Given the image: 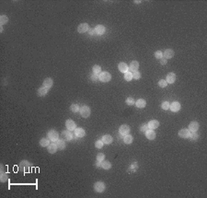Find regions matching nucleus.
I'll list each match as a JSON object with an SVG mask.
<instances>
[{
	"instance_id": "obj_10",
	"label": "nucleus",
	"mask_w": 207,
	"mask_h": 198,
	"mask_svg": "<svg viewBox=\"0 0 207 198\" xmlns=\"http://www.w3.org/2000/svg\"><path fill=\"white\" fill-rule=\"evenodd\" d=\"M169 109H170L171 112H179V111L180 110V103L178 102V101H174V102H172V103L170 104Z\"/></svg>"
},
{
	"instance_id": "obj_14",
	"label": "nucleus",
	"mask_w": 207,
	"mask_h": 198,
	"mask_svg": "<svg viewBox=\"0 0 207 198\" xmlns=\"http://www.w3.org/2000/svg\"><path fill=\"white\" fill-rule=\"evenodd\" d=\"M148 128L149 129H157L158 126H159V122H158V120H151L150 122L148 123Z\"/></svg>"
},
{
	"instance_id": "obj_30",
	"label": "nucleus",
	"mask_w": 207,
	"mask_h": 198,
	"mask_svg": "<svg viewBox=\"0 0 207 198\" xmlns=\"http://www.w3.org/2000/svg\"><path fill=\"white\" fill-rule=\"evenodd\" d=\"M7 22H8V18L6 15H2L0 17V24H1V25H5V24H7Z\"/></svg>"
},
{
	"instance_id": "obj_27",
	"label": "nucleus",
	"mask_w": 207,
	"mask_h": 198,
	"mask_svg": "<svg viewBox=\"0 0 207 198\" xmlns=\"http://www.w3.org/2000/svg\"><path fill=\"white\" fill-rule=\"evenodd\" d=\"M133 141H134V137L132 136H130V135H126V136H124V137H123V142H124L125 144L130 145L133 143Z\"/></svg>"
},
{
	"instance_id": "obj_38",
	"label": "nucleus",
	"mask_w": 207,
	"mask_h": 198,
	"mask_svg": "<svg viewBox=\"0 0 207 198\" xmlns=\"http://www.w3.org/2000/svg\"><path fill=\"white\" fill-rule=\"evenodd\" d=\"M134 103H135V102H134V100L133 99V98L129 97L126 99V104H127V105H134Z\"/></svg>"
},
{
	"instance_id": "obj_42",
	"label": "nucleus",
	"mask_w": 207,
	"mask_h": 198,
	"mask_svg": "<svg viewBox=\"0 0 207 198\" xmlns=\"http://www.w3.org/2000/svg\"><path fill=\"white\" fill-rule=\"evenodd\" d=\"M147 130H148V125H143L142 126L140 127V131L143 132V133H145Z\"/></svg>"
},
{
	"instance_id": "obj_8",
	"label": "nucleus",
	"mask_w": 207,
	"mask_h": 198,
	"mask_svg": "<svg viewBox=\"0 0 207 198\" xmlns=\"http://www.w3.org/2000/svg\"><path fill=\"white\" fill-rule=\"evenodd\" d=\"M119 132H120V134H121V135H123V136H126V135H129V133H130V127L128 126V125H121V127H120V129H119Z\"/></svg>"
},
{
	"instance_id": "obj_22",
	"label": "nucleus",
	"mask_w": 207,
	"mask_h": 198,
	"mask_svg": "<svg viewBox=\"0 0 207 198\" xmlns=\"http://www.w3.org/2000/svg\"><path fill=\"white\" fill-rule=\"evenodd\" d=\"M135 105L137 108H140V109H142V108H145V105H146V101H145L144 99H139L136 101L135 102Z\"/></svg>"
},
{
	"instance_id": "obj_40",
	"label": "nucleus",
	"mask_w": 207,
	"mask_h": 198,
	"mask_svg": "<svg viewBox=\"0 0 207 198\" xmlns=\"http://www.w3.org/2000/svg\"><path fill=\"white\" fill-rule=\"evenodd\" d=\"M7 173H5V172H3V173H1V182L2 183H5V182L7 181Z\"/></svg>"
},
{
	"instance_id": "obj_16",
	"label": "nucleus",
	"mask_w": 207,
	"mask_h": 198,
	"mask_svg": "<svg viewBox=\"0 0 207 198\" xmlns=\"http://www.w3.org/2000/svg\"><path fill=\"white\" fill-rule=\"evenodd\" d=\"M102 142L104 143V144L106 145H110L112 143V141H113V138H112L111 136H110V135H104L103 136H102Z\"/></svg>"
},
{
	"instance_id": "obj_26",
	"label": "nucleus",
	"mask_w": 207,
	"mask_h": 198,
	"mask_svg": "<svg viewBox=\"0 0 207 198\" xmlns=\"http://www.w3.org/2000/svg\"><path fill=\"white\" fill-rule=\"evenodd\" d=\"M57 146H56V144H50L49 146H48V152L50 153V154H54V153L57 151Z\"/></svg>"
},
{
	"instance_id": "obj_25",
	"label": "nucleus",
	"mask_w": 207,
	"mask_h": 198,
	"mask_svg": "<svg viewBox=\"0 0 207 198\" xmlns=\"http://www.w3.org/2000/svg\"><path fill=\"white\" fill-rule=\"evenodd\" d=\"M100 167L102 169H104V170H110L111 168V163L110 161H108V160H103L100 163Z\"/></svg>"
},
{
	"instance_id": "obj_15",
	"label": "nucleus",
	"mask_w": 207,
	"mask_h": 198,
	"mask_svg": "<svg viewBox=\"0 0 207 198\" xmlns=\"http://www.w3.org/2000/svg\"><path fill=\"white\" fill-rule=\"evenodd\" d=\"M105 30H106V28L105 26H103V25H97V26L95 27V31L97 34L99 35H102L105 33Z\"/></svg>"
},
{
	"instance_id": "obj_18",
	"label": "nucleus",
	"mask_w": 207,
	"mask_h": 198,
	"mask_svg": "<svg viewBox=\"0 0 207 198\" xmlns=\"http://www.w3.org/2000/svg\"><path fill=\"white\" fill-rule=\"evenodd\" d=\"M118 68L119 70L122 72V73H126V72H128V69H129V67H128V65L125 64V63L123 62H121L120 64H119L118 65Z\"/></svg>"
},
{
	"instance_id": "obj_6",
	"label": "nucleus",
	"mask_w": 207,
	"mask_h": 198,
	"mask_svg": "<svg viewBox=\"0 0 207 198\" xmlns=\"http://www.w3.org/2000/svg\"><path fill=\"white\" fill-rule=\"evenodd\" d=\"M190 135H191L190 130L187 129V128H182V129H180L179 132V136H180L181 138H189Z\"/></svg>"
},
{
	"instance_id": "obj_12",
	"label": "nucleus",
	"mask_w": 207,
	"mask_h": 198,
	"mask_svg": "<svg viewBox=\"0 0 207 198\" xmlns=\"http://www.w3.org/2000/svg\"><path fill=\"white\" fill-rule=\"evenodd\" d=\"M48 92H49V88H45V87H41V88H40L39 89L37 90V94H38V96H40V97L46 96Z\"/></svg>"
},
{
	"instance_id": "obj_11",
	"label": "nucleus",
	"mask_w": 207,
	"mask_h": 198,
	"mask_svg": "<svg viewBox=\"0 0 207 198\" xmlns=\"http://www.w3.org/2000/svg\"><path fill=\"white\" fill-rule=\"evenodd\" d=\"M62 138L64 140H71L73 138V135H72L71 131L69 130H65V131L62 132Z\"/></svg>"
},
{
	"instance_id": "obj_24",
	"label": "nucleus",
	"mask_w": 207,
	"mask_h": 198,
	"mask_svg": "<svg viewBox=\"0 0 207 198\" xmlns=\"http://www.w3.org/2000/svg\"><path fill=\"white\" fill-rule=\"evenodd\" d=\"M75 134H76V136H77V137H83L86 135V132H85L83 128H76L75 130Z\"/></svg>"
},
{
	"instance_id": "obj_39",
	"label": "nucleus",
	"mask_w": 207,
	"mask_h": 198,
	"mask_svg": "<svg viewBox=\"0 0 207 198\" xmlns=\"http://www.w3.org/2000/svg\"><path fill=\"white\" fill-rule=\"evenodd\" d=\"M155 56H156V58L162 59L163 58V53H162L161 51H157V52L155 53Z\"/></svg>"
},
{
	"instance_id": "obj_23",
	"label": "nucleus",
	"mask_w": 207,
	"mask_h": 198,
	"mask_svg": "<svg viewBox=\"0 0 207 198\" xmlns=\"http://www.w3.org/2000/svg\"><path fill=\"white\" fill-rule=\"evenodd\" d=\"M56 146H57V148H59L60 150H63V149L65 148V146H66V145H65V141L62 139H58L57 141H56Z\"/></svg>"
},
{
	"instance_id": "obj_35",
	"label": "nucleus",
	"mask_w": 207,
	"mask_h": 198,
	"mask_svg": "<svg viewBox=\"0 0 207 198\" xmlns=\"http://www.w3.org/2000/svg\"><path fill=\"white\" fill-rule=\"evenodd\" d=\"M169 106H170V104H169L168 101H164V102L162 103L161 107L163 110H168V109H169Z\"/></svg>"
},
{
	"instance_id": "obj_28",
	"label": "nucleus",
	"mask_w": 207,
	"mask_h": 198,
	"mask_svg": "<svg viewBox=\"0 0 207 198\" xmlns=\"http://www.w3.org/2000/svg\"><path fill=\"white\" fill-rule=\"evenodd\" d=\"M40 145L43 147H45V146H48L50 145V139L49 138H41L40 140Z\"/></svg>"
},
{
	"instance_id": "obj_3",
	"label": "nucleus",
	"mask_w": 207,
	"mask_h": 198,
	"mask_svg": "<svg viewBox=\"0 0 207 198\" xmlns=\"http://www.w3.org/2000/svg\"><path fill=\"white\" fill-rule=\"evenodd\" d=\"M99 79L101 82H109L111 79V75L109 72H101L99 76Z\"/></svg>"
},
{
	"instance_id": "obj_4",
	"label": "nucleus",
	"mask_w": 207,
	"mask_h": 198,
	"mask_svg": "<svg viewBox=\"0 0 207 198\" xmlns=\"http://www.w3.org/2000/svg\"><path fill=\"white\" fill-rule=\"evenodd\" d=\"M48 138H49L51 141L54 142V141H57L59 139V134L58 132H56L55 130H51V131L48 132Z\"/></svg>"
},
{
	"instance_id": "obj_46",
	"label": "nucleus",
	"mask_w": 207,
	"mask_h": 198,
	"mask_svg": "<svg viewBox=\"0 0 207 198\" xmlns=\"http://www.w3.org/2000/svg\"><path fill=\"white\" fill-rule=\"evenodd\" d=\"M100 163H101V162L99 161V160H97V161H96V163H95V166H96V167H100Z\"/></svg>"
},
{
	"instance_id": "obj_1",
	"label": "nucleus",
	"mask_w": 207,
	"mask_h": 198,
	"mask_svg": "<svg viewBox=\"0 0 207 198\" xmlns=\"http://www.w3.org/2000/svg\"><path fill=\"white\" fill-rule=\"evenodd\" d=\"M80 113H81V116L84 117V118H89L91 113L90 108L88 105H83L80 108Z\"/></svg>"
},
{
	"instance_id": "obj_36",
	"label": "nucleus",
	"mask_w": 207,
	"mask_h": 198,
	"mask_svg": "<svg viewBox=\"0 0 207 198\" xmlns=\"http://www.w3.org/2000/svg\"><path fill=\"white\" fill-rule=\"evenodd\" d=\"M104 159H105V155H104L103 153H99L97 155V160H99V161H103Z\"/></svg>"
},
{
	"instance_id": "obj_13",
	"label": "nucleus",
	"mask_w": 207,
	"mask_h": 198,
	"mask_svg": "<svg viewBox=\"0 0 207 198\" xmlns=\"http://www.w3.org/2000/svg\"><path fill=\"white\" fill-rule=\"evenodd\" d=\"M166 81L168 82V84H173L175 81H176V75L174 73H168L167 75V78Z\"/></svg>"
},
{
	"instance_id": "obj_17",
	"label": "nucleus",
	"mask_w": 207,
	"mask_h": 198,
	"mask_svg": "<svg viewBox=\"0 0 207 198\" xmlns=\"http://www.w3.org/2000/svg\"><path fill=\"white\" fill-rule=\"evenodd\" d=\"M163 56L165 57V59H170L174 56V51L171 49H167L165 50L164 54H163Z\"/></svg>"
},
{
	"instance_id": "obj_29",
	"label": "nucleus",
	"mask_w": 207,
	"mask_h": 198,
	"mask_svg": "<svg viewBox=\"0 0 207 198\" xmlns=\"http://www.w3.org/2000/svg\"><path fill=\"white\" fill-rule=\"evenodd\" d=\"M93 70V74H96V75H99V74L101 73V67L98 65H95L92 68Z\"/></svg>"
},
{
	"instance_id": "obj_33",
	"label": "nucleus",
	"mask_w": 207,
	"mask_h": 198,
	"mask_svg": "<svg viewBox=\"0 0 207 198\" xmlns=\"http://www.w3.org/2000/svg\"><path fill=\"white\" fill-rule=\"evenodd\" d=\"M103 145H104V143L102 142V140H98V141H96V143H95V146L99 149L102 148V147H103Z\"/></svg>"
},
{
	"instance_id": "obj_21",
	"label": "nucleus",
	"mask_w": 207,
	"mask_h": 198,
	"mask_svg": "<svg viewBox=\"0 0 207 198\" xmlns=\"http://www.w3.org/2000/svg\"><path fill=\"white\" fill-rule=\"evenodd\" d=\"M42 85H43V87H45V88H52L53 85H54V81H53L52 78H48L43 81Z\"/></svg>"
},
{
	"instance_id": "obj_32",
	"label": "nucleus",
	"mask_w": 207,
	"mask_h": 198,
	"mask_svg": "<svg viewBox=\"0 0 207 198\" xmlns=\"http://www.w3.org/2000/svg\"><path fill=\"white\" fill-rule=\"evenodd\" d=\"M70 110L73 112H77L78 111H80V107L77 104H72L71 107H70Z\"/></svg>"
},
{
	"instance_id": "obj_2",
	"label": "nucleus",
	"mask_w": 207,
	"mask_h": 198,
	"mask_svg": "<svg viewBox=\"0 0 207 198\" xmlns=\"http://www.w3.org/2000/svg\"><path fill=\"white\" fill-rule=\"evenodd\" d=\"M106 189V185L102 182H97L94 184V191L96 193H103Z\"/></svg>"
},
{
	"instance_id": "obj_31",
	"label": "nucleus",
	"mask_w": 207,
	"mask_h": 198,
	"mask_svg": "<svg viewBox=\"0 0 207 198\" xmlns=\"http://www.w3.org/2000/svg\"><path fill=\"white\" fill-rule=\"evenodd\" d=\"M133 73L132 72H126V73L124 74V79L126 80V81H131L132 79H133Z\"/></svg>"
},
{
	"instance_id": "obj_5",
	"label": "nucleus",
	"mask_w": 207,
	"mask_h": 198,
	"mask_svg": "<svg viewBox=\"0 0 207 198\" xmlns=\"http://www.w3.org/2000/svg\"><path fill=\"white\" fill-rule=\"evenodd\" d=\"M65 127H66V129L69 130V131H73V130L76 129V125L73 120L69 119V120H67L66 122H65Z\"/></svg>"
},
{
	"instance_id": "obj_44",
	"label": "nucleus",
	"mask_w": 207,
	"mask_h": 198,
	"mask_svg": "<svg viewBox=\"0 0 207 198\" xmlns=\"http://www.w3.org/2000/svg\"><path fill=\"white\" fill-rule=\"evenodd\" d=\"M160 64H161L162 65H165L167 64V59H165V58L164 59H163V58L160 59Z\"/></svg>"
},
{
	"instance_id": "obj_19",
	"label": "nucleus",
	"mask_w": 207,
	"mask_h": 198,
	"mask_svg": "<svg viewBox=\"0 0 207 198\" xmlns=\"http://www.w3.org/2000/svg\"><path fill=\"white\" fill-rule=\"evenodd\" d=\"M138 67H139V63L137 61H133V62H131V64L129 65V69L132 72L137 71Z\"/></svg>"
},
{
	"instance_id": "obj_41",
	"label": "nucleus",
	"mask_w": 207,
	"mask_h": 198,
	"mask_svg": "<svg viewBox=\"0 0 207 198\" xmlns=\"http://www.w3.org/2000/svg\"><path fill=\"white\" fill-rule=\"evenodd\" d=\"M133 78H134V79H139V78H141V73L138 71H135L133 73Z\"/></svg>"
},
{
	"instance_id": "obj_45",
	"label": "nucleus",
	"mask_w": 207,
	"mask_h": 198,
	"mask_svg": "<svg viewBox=\"0 0 207 198\" xmlns=\"http://www.w3.org/2000/svg\"><path fill=\"white\" fill-rule=\"evenodd\" d=\"M89 34H90V35H93V34H94V33H96L95 29H89Z\"/></svg>"
},
{
	"instance_id": "obj_43",
	"label": "nucleus",
	"mask_w": 207,
	"mask_h": 198,
	"mask_svg": "<svg viewBox=\"0 0 207 198\" xmlns=\"http://www.w3.org/2000/svg\"><path fill=\"white\" fill-rule=\"evenodd\" d=\"M91 80L92 81H97L98 79H99V76L98 75H96V74H93L92 76H91Z\"/></svg>"
},
{
	"instance_id": "obj_7",
	"label": "nucleus",
	"mask_w": 207,
	"mask_h": 198,
	"mask_svg": "<svg viewBox=\"0 0 207 198\" xmlns=\"http://www.w3.org/2000/svg\"><path fill=\"white\" fill-rule=\"evenodd\" d=\"M89 30V24H88V23H82V24H80L79 26L77 27V31L79 33L87 32Z\"/></svg>"
},
{
	"instance_id": "obj_20",
	"label": "nucleus",
	"mask_w": 207,
	"mask_h": 198,
	"mask_svg": "<svg viewBox=\"0 0 207 198\" xmlns=\"http://www.w3.org/2000/svg\"><path fill=\"white\" fill-rule=\"evenodd\" d=\"M145 136H146L147 139L149 140H154L156 138V133L154 130H147L145 132Z\"/></svg>"
},
{
	"instance_id": "obj_37",
	"label": "nucleus",
	"mask_w": 207,
	"mask_h": 198,
	"mask_svg": "<svg viewBox=\"0 0 207 198\" xmlns=\"http://www.w3.org/2000/svg\"><path fill=\"white\" fill-rule=\"evenodd\" d=\"M189 137L191 138V140H197L199 137V136H198V134H196V132H193V133L191 134Z\"/></svg>"
},
{
	"instance_id": "obj_34",
	"label": "nucleus",
	"mask_w": 207,
	"mask_h": 198,
	"mask_svg": "<svg viewBox=\"0 0 207 198\" xmlns=\"http://www.w3.org/2000/svg\"><path fill=\"white\" fill-rule=\"evenodd\" d=\"M158 85H159L160 88H166V87L168 86V82L164 79H160L159 81H158Z\"/></svg>"
},
{
	"instance_id": "obj_9",
	"label": "nucleus",
	"mask_w": 207,
	"mask_h": 198,
	"mask_svg": "<svg viewBox=\"0 0 207 198\" xmlns=\"http://www.w3.org/2000/svg\"><path fill=\"white\" fill-rule=\"evenodd\" d=\"M188 129L190 130L191 133H193V132H197V130L199 129V123L195 121H192L191 122V123L189 125V128Z\"/></svg>"
}]
</instances>
